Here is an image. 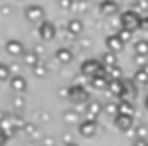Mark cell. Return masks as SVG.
Instances as JSON below:
<instances>
[{
    "label": "cell",
    "mask_w": 148,
    "mask_h": 146,
    "mask_svg": "<svg viewBox=\"0 0 148 146\" xmlns=\"http://www.w3.org/2000/svg\"><path fill=\"white\" fill-rule=\"evenodd\" d=\"M66 29L70 30V34L80 36V34L84 32V23L80 21V19H70V21H69V25H66Z\"/></svg>",
    "instance_id": "obj_12"
},
{
    "label": "cell",
    "mask_w": 148,
    "mask_h": 146,
    "mask_svg": "<svg viewBox=\"0 0 148 146\" xmlns=\"http://www.w3.org/2000/svg\"><path fill=\"white\" fill-rule=\"evenodd\" d=\"M69 95L70 97H72V101L74 103H89V101H91V97H89V93H87L86 89H84V87H78V86H74L72 89L69 91Z\"/></svg>",
    "instance_id": "obj_5"
},
{
    "label": "cell",
    "mask_w": 148,
    "mask_h": 146,
    "mask_svg": "<svg viewBox=\"0 0 148 146\" xmlns=\"http://www.w3.org/2000/svg\"><path fill=\"white\" fill-rule=\"evenodd\" d=\"M74 4L76 6H72V8H76L78 12H87L89 10V0H76Z\"/></svg>",
    "instance_id": "obj_22"
},
{
    "label": "cell",
    "mask_w": 148,
    "mask_h": 146,
    "mask_svg": "<svg viewBox=\"0 0 148 146\" xmlns=\"http://www.w3.org/2000/svg\"><path fill=\"white\" fill-rule=\"evenodd\" d=\"M99 10L103 15H106V17H114L118 13V2L116 0H103L99 4Z\"/></svg>",
    "instance_id": "obj_7"
},
{
    "label": "cell",
    "mask_w": 148,
    "mask_h": 146,
    "mask_svg": "<svg viewBox=\"0 0 148 146\" xmlns=\"http://www.w3.org/2000/svg\"><path fill=\"white\" fill-rule=\"evenodd\" d=\"M133 131H135V138H146L148 137V125H133Z\"/></svg>",
    "instance_id": "obj_18"
},
{
    "label": "cell",
    "mask_w": 148,
    "mask_h": 146,
    "mask_svg": "<svg viewBox=\"0 0 148 146\" xmlns=\"http://www.w3.org/2000/svg\"><path fill=\"white\" fill-rule=\"evenodd\" d=\"M116 36L122 40L123 44H127V42H131V38H133V32H129V30H125V29H120L116 32Z\"/></svg>",
    "instance_id": "obj_19"
},
{
    "label": "cell",
    "mask_w": 148,
    "mask_h": 146,
    "mask_svg": "<svg viewBox=\"0 0 148 146\" xmlns=\"http://www.w3.org/2000/svg\"><path fill=\"white\" fill-rule=\"evenodd\" d=\"M106 91H108V95H112V97H116V99H122L123 97V84H122V80H108Z\"/></svg>",
    "instance_id": "obj_8"
},
{
    "label": "cell",
    "mask_w": 148,
    "mask_h": 146,
    "mask_svg": "<svg viewBox=\"0 0 148 146\" xmlns=\"http://www.w3.org/2000/svg\"><path fill=\"white\" fill-rule=\"evenodd\" d=\"M80 70H82V74H86V76H99V74H106V69L103 66V64L99 63V59H87L82 63V66H80Z\"/></svg>",
    "instance_id": "obj_2"
},
{
    "label": "cell",
    "mask_w": 148,
    "mask_h": 146,
    "mask_svg": "<svg viewBox=\"0 0 148 146\" xmlns=\"http://www.w3.org/2000/svg\"><path fill=\"white\" fill-rule=\"evenodd\" d=\"M140 15L137 12H133V10H127V12H123L122 15H120V27L125 30H129V32H135V30L140 29Z\"/></svg>",
    "instance_id": "obj_1"
},
{
    "label": "cell",
    "mask_w": 148,
    "mask_h": 146,
    "mask_svg": "<svg viewBox=\"0 0 148 146\" xmlns=\"http://www.w3.org/2000/svg\"><path fill=\"white\" fill-rule=\"evenodd\" d=\"M133 146H148V138H135Z\"/></svg>",
    "instance_id": "obj_27"
},
{
    "label": "cell",
    "mask_w": 148,
    "mask_h": 146,
    "mask_svg": "<svg viewBox=\"0 0 148 146\" xmlns=\"http://www.w3.org/2000/svg\"><path fill=\"white\" fill-rule=\"evenodd\" d=\"M116 106H118V114H122V116H129V118L135 116V104L131 103V101L120 99L116 103Z\"/></svg>",
    "instance_id": "obj_9"
},
{
    "label": "cell",
    "mask_w": 148,
    "mask_h": 146,
    "mask_svg": "<svg viewBox=\"0 0 148 146\" xmlns=\"http://www.w3.org/2000/svg\"><path fill=\"white\" fill-rule=\"evenodd\" d=\"M57 57H59L63 63H69V61L72 59V51H70V49H66V47H61V49L57 51Z\"/></svg>",
    "instance_id": "obj_20"
},
{
    "label": "cell",
    "mask_w": 148,
    "mask_h": 146,
    "mask_svg": "<svg viewBox=\"0 0 148 146\" xmlns=\"http://www.w3.org/2000/svg\"><path fill=\"white\" fill-rule=\"evenodd\" d=\"M101 114H103V104H101L99 101H89V103H87V108H86V118L97 120Z\"/></svg>",
    "instance_id": "obj_10"
},
{
    "label": "cell",
    "mask_w": 148,
    "mask_h": 146,
    "mask_svg": "<svg viewBox=\"0 0 148 146\" xmlns=\"http://www.w3.org/2000/svg\"><path fill=\"white\" fill-rule=\"evenodd\" d=\"M140 69H143V70H144V74H146V76H148V63H144L143 66H140Z\"/></svg>",
    "instance_id": "obj_30"
},
{
    "label": "cell",
    "mask_w": 148,
    "mask_h": 146,
    "mask_svg": "<svg viewBox=\"0 0 148 146\" xmlns=\"http://www.w3.org/2000/svg\"><path fill=\"white\" fill-rule=\"evenodd\" d=\"M78 131H80V135H82V137H86V138H93V137L97 135V131H99L97 120H89V118H86L84 121H80Z\"/></svg>",
    "instance_id": "obj_3"
},
{
    "label": "cell",
    "mask_w": 148,
    "mask_h": 146,
    "mask_svg": "<svg viewBox=\"0 0 148 146\" xmlns=\"http://www.w3.org/2000/svg\"><path fill=\"white\" fill-rule=\"evenodd\" d=\"M44 36H46V38H53V36H55V27L46 23V25H44Z\"/></svg>",
    "instance_id": "obj_23"
},
{
    "label": "cell",
    "mask_w": 148,
    "mask_h": 146,
    "mask_svg": "<svg viewBox=\"0 0 148 146\" xmlns=\"http://www.w3.org/2000/svg\"><path fill=\"white\" fill-rule=\"evenodd\" d=\"M106 76H108V80H123V72H122V69H120L118 64L106 69Z\"/></svg>",
    "instance_id": "obj_15"
},
{
    "label": "cell",
    "mask_w": 148,
    "mask_h": 146,
    "mask_svg": "<svg viewBox=\"0 0 148 146\" xmlns=\"http://www.w3.org/2000/svg\"><path fill=\"white\" fill-rule=\"evenodd\" d=\"M66 146H78V144H76V142H69V144H66Z\"/></svg>",
    "instance_id": "obj_32"
},
{
    "label": "cell",
    "mask_w": 148,
    "mask_h": 146,
    "mask_svg": "<svg viewBox=\"0 0 148 146\" xmlns=\"http://www.w3.org/2000/svg\"><path fill=\"white\" fill-rule=\"evenodd\" d=\"M140 29H143V30H148V15L140 19Z\"/></svg>",
    "instance_id": "obj_28"
},
{
    "label": "cell",
    "mask_w": 148,
    "mask_h": 146,
    "mask_svg": "<svg viewBox=\"0 0 148 146\" xmlns=\"http://www.w3.org/2000/svg\"><path fill=\"white\" fill-rule=\"evenodd\" d=\"M144 108H146V110H148V95H146V97H144Z\"/></svg>",
    "instance_id": "obj_31"
},
{
    "label": "cell",
    "mask_w": 148,
    "mask_h": 146,
    "mask_svg": "<svg viewBox=\"0 0 148 146\" xmlns=\"http://www.w3.org/2000/svg\"><path fill=\"white\" fill-rule=\"evenodd\" d=\"M135 55H140V57H148V40H139L135 42Z\"/></svg>",
    "instance_id": "obj_14"
},
{
    "label": "cell",
    "mask_w": 148,
    "mask_h": 146,
    "mask_svg": "<svg viewBox=\"0 0 148 146\" xmlns=\"http://www.w3.org/2000/svg\"><path fill=\"white\" fill-rule=\"evenodd\" d=\"M65 118H66L69 121H76V120H78V114H76V112H66Z\"/></svg>",
    "instance_id": "obj_26"
},
{
    "label": "cell",
    "mask_w": 148,
    "mask_h": 146,
    "mask_svg": "<svg viewBox=\"0 0 148 146\" xmlns=\"http://www.w3.org/2000/svg\"><path fill=\"white\" fill-rule=\"evenodd\" d=\"M105 46H106V49H108V51L118 53V51H122V49H123V46H125V44L118 38L116 34H108L105 38Z\"/></svg>",
    "instance_id": "obj_6"
},
{
    "label": "cell",
    "mask_w": 148,
    "mask_h": 146,
    "mask_svg": "<svg viewBox=\"0 0 148 146\" xmlns=\"http://www.w3.org/2000/svg\"><path fill=\"white\" fill-rule=\"evenodd\" d=\"M103 112H106L108 116H116L118 114V106H116V103H106V104H103Z\"/></svg>",
    "instance_id": "obj_21"
},
{
    "label": "cell",
    "mask_w": 148,
    "mask_h": 146,
    "mask_svg": "<svg viewBox=\"0 0 148 146\" xmlns=\"http://www.w3.org/2000/svg\"><path fill=\"white\" fill-rule=\"evenodd\" d=\"M29 13H31V17H42V10L40 8H31Z\"/></svg>",
    "instance_id": "obj_25"
},
{
    "label": "cell",
    "mask_w": 148,
    "mask_h": 146,
    "mask_svg": "<svg viewBox=\"0 0 148 146\" xmlns=\"http://www.w3.org/2000/svg\"><path fill=\"white\" fill-rule=\"evenodd\" d=\"M99 63L103 64L105 69H108V66H114V64H118L116 53H112V51H106V53H103V55H101V59H99Z\"/></svg>",
    "instance_id": "obj_11"
},
{
    "label": "cell",
    "mask_w": 148,
    "mask_h": 146,
    "mask_svg": "<svg viewBox=\"0 0 148 146\" xmlns=\"http://www.w3.org/2000/svg\"><path fill=\"white\" fill-rule=\"evenodd\" d=\"M59 4H61L63 10H70L72 4H74V0H59Z\"/></svg>",
    "instance_id": "obj_24"
},
{
    "label": "cell",
    "mask_w": 148,
    "mask_h": 146,
    "mask_svg": "<svg viewBox=\"0 0 148 146\" xmlns=\"http://www.w3.org/2000/svg\"><path fill=\"white\" fill-rule=\"evenodd\" d=\"M106 84H108L106 74H99V76L91 78V87H95V89H106Z\"/></svg>",
    "instance_id": "obj_13"
},
{
    "label": "cell",
    "mask_w": 148,
    "mask_h": 146,
    "mask_svg": "<svg viewBox=\"0 0 148 146\" xmlns=\"http://www.w3.org/2000/svg\"><path fill=\"white\" fill-rule=\"evenodd\" d=\"M133 82L137 84V86H146V82H148V76L144 74V70L143 69H139L135 72V76H133Z\"/></svg>",
    "instance_id": "obj_17"
},
{
    "label": "cell",
    "mask_w": 148,
    "mask_h": 146,
    "mask_svg": "<svg viewBox=\"0 0 148 146\" xmlns=\"http://www.w3.org/2000/svg\"><path fill=\"white\" fill-rule=\"evenodd\" d=\"M133 12H137L140 17L148 15V0H135V8H133Z\"/></svg>",
    "instance_id": "obj_16"
},
{
    "label": "cell",
    "mask_w": 148,
    "mask_h": 146,
    "mask_svg": "<svg viewBox=\"0 0 148 146\" xmlns=\"http://www.w3.org/2000/svg\"><path fill=\"white\" fill-rule=\"evenodd\" d=\"M114 125H116L122 133H129L131 129H133V125H135V121H133V118H129V116L116 114V116H114Z\"/></svg>",
    "instance_id": "obj_4"
},
{
    "label": "cell",
    "mask_w": 148,
    "mask_h": 146,
    "mask_svg": "<svg viewBox=\"0 0 148 146\" xmlns=\"http://www.w3.org/2000/svg\"><path fill=\"white\" fill-rule=\"evenodd\" d=\"M135 63H139V66H143L146 63V57H140V55H135Z\"/></svg>",
    "instance_id": "obj_29"
}]
</instances>
